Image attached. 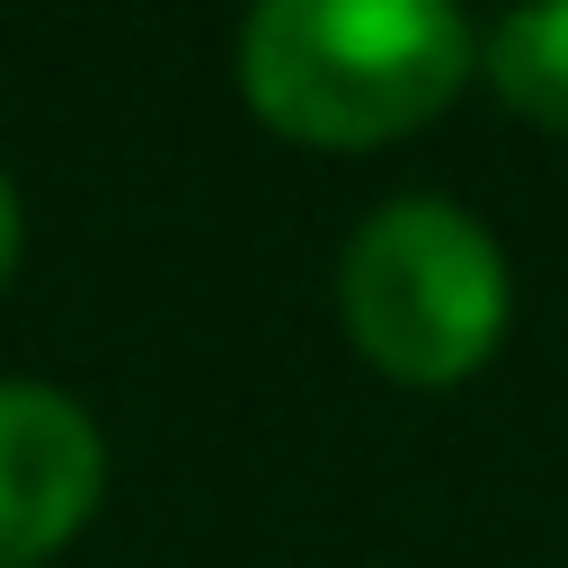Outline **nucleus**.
Returning <instances> with one entry per match:
<instances>
[{"label": "nucleus", "mask_w": 568, "mask_h": 568, "mask_svg": "<svg viewBox=\"0 0 568 568\" xmlns=\"http://www.w3.org/2000/svg\"><path fill=\"white\" fill-rule=\"evenodd\" d=\"M470 71V27L444 0H266L240 27V89L293 142H390Z\"/></svg>", "instance_id": "nucleus-1"}, {"label": "nucleus", "mask_w": 568, "mask_h": 568, "mask_svg": "<svg viewBox=\"0 0 568 568\" xmlns=\"http://www.w3.org/2000/svg\"><path fill=\"white\" fill-rule=\"evenodd\" d=\"M355 346L399 382H462L506 328V257L444 195H390L337 257Z\"/></svg>", "instance_id": "nucleus-2"}, {"label": "nucleus", "mask_w": 568, "mask_h": 568, "mask_svg": "<svg viewBox=\"0 0 568 568\" xmlns=\"http://www.w3.org/2000/svg\"><path fill=\"white\" fill-rule=\"evenodd\" d=\"M106 488V444L80 399L0 382V568L44 559Z\"/></svg>", "instance_id": "nucleus-3"}, {"label": "nucleus", "mask_w": 568, "mask_h": 568, "mask_svg": "<svg viewBox=\"0 0 568 568\" xmlns=\"http://www.w3.org/2000/svg\"><path fill=\"white\" fill-rule=\"evenodd\" d=\"M488 80H497L532 124H559V133H568V0H541V9L497 18V36H488Z\"/></svg>", "instance_id": "nucleus-4"}, {"label": "nucleus", "mask_w": 568, "mask_h": 568, "mask_svg": "<svg viewBox=\"0 0 568 568\" xmlns=\"http://www.w3.org/2000/svg\"><path fill=\"white\" fill-rule=\"evenodd\" d=\"M9 257H18V186L0 178V275H9Z\"/></svg>", "instance_id": "nucleus-5"}]
</instances>
